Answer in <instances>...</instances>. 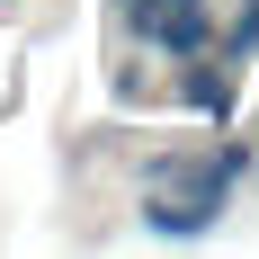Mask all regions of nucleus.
Wrapping results in <instances>:
<instances>
[{
	"label": "nucleus",
	"mask_w": 259,
	"mask_h": 259,
	"mask_svg": "<svg viewBox=\"0 0 259 259\" xmlns=\"http://www.w3.org/2000/svg\"><path fill=\"white\" fill-rule=\"evenodd\" d=\"M224 161H170V170H161L152 179V197H143V224H152V233H206L214 214H224Z\"/></svg>",
	"instance_id": "nucleus-1"
},
{
	"label": "nucleus",
	"mask_w": 259,
	"mask_h": 259,
	"mask_svg": "<svg viewBox=\"0 0 259 259\" xmlns=\"http://www.w3.org/2000/svg\"><path fill=\"white\" fill-rule=\"evenodd\" d=\"M170 9H197V0H134L125 27H134V36H152V18H170Z\"/></svg>",
	"instance_id": "nucleus-2"
}]
</instances>
